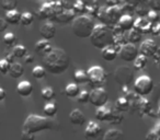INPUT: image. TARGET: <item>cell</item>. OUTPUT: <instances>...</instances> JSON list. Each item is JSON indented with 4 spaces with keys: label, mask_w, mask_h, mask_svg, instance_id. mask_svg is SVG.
<instances>
[{
    "label": "cell",
    "mask_w": 160,
    "mask_h": 140,
    "mask_svg": "<svg viewBox=\"0 0 160 140\" xmlns=\"http://www.w3.org/2000/svg\"><path fill=\"white\" fill-rule=\"evenodd\" d=\"M115 109L120 113H124V112H127L131 109V103H129V101L125 96H121V98H118L116 100Z\"/></svg>",
    "instance_id": "28"
},
{
    "label": "cell",
    "mask_w": 160,
    "mask_h": 140,
    "mask_svg": "<svg viewBox=\"0 0 160 140\" xmlns=\"http://www.w3.org/2000/svg\"><path fill=\"white\" fill-rule=\"evenodd\" d=\"M12 55L14 58H24L25 55L28 54V49L23 45H16L12 48Z\"/></svg>",
    "instance_id": "37"
},
{
    "label": "cell",
    "mask_w": 160,
    "mask_h": 140,
    "mask_svg": "<svg viewBox=\"0 0 160 140\" xmlns=\"http://www.w3.org/2000/svg\"><path fill=\"white\" fill-rule=\"evenodd\" d=\"M103 135L102 127L94 120H90L85 128V138L87 140H100Z\"/></svg>",
    "instance_id": "11"
},
{
    "label": "cell",
    "mask_w": 160,
    "mask_h": 140,
    "mask_svg": "<svg viewBox=\"0 0 160 140\" xmlns=\"http://www.w3.org/2000/svg\"><path fill=\"white\" fill-rule=\"evenodd\" d=\"M64 10H72L77 0H59Z\"/></svg>",
    "instance_id": "46"
},
{
    "label": "cell",
    "mask_w": 160,
    "mask_h": 140,
    "mask_svg": "<svg viewBox=\"0 0 160 140\" xmlns=\"http://www.w3.org/2000/svg\"><path fill=\"white\" fill-rule=\"evenodd\" d=\"M134 23H135V18L132 14H123L122 18L118 22V27L126 33L134 29Z\"/></svg>",
    "instance_id": "16"
},
{
    "label": "cell",
    "mask_w": 160,
    "mask_h": 140,
    "mask_svg": "<svg viewBox=\"0 0 160 140\" xmlns=\"http://www.w3.org/2000/svg\"><path fill=\"white\" fill-rule=\"evenodd\" d=\"M102 140H125V135L120 129L112 128L103 135Z\"/></svg>",
    "instance_id": "23"
},
{
    "label": "cell",
    "mask_w": 160,
    "mask_h": 140,
    "mask_svg": "<svg viewBox=\"0 0 160 140\" xmlns=\"http://www.w3.org/2000/svg\"><path fill=\"white\" fill-rule=\"evenodd\" d=\"M17 41H18V38H17V36L12 32H8V33H6L3 35V43H5L8 48L16 46Z\"/></svg>",
    "instance_id": "35"
},
{
    "label": "cell",
    "mask_w": 160,
    "mask_h": 140,
    "mask_svg": "<svg viewBox=\"0 0 160 140\" xmlns=\"http://www.w3.org/2000/svg\"><path fill=\"white\" fill-rule=\"evenodd\" d=\"M136 109L140 114H149L151 111V103L146 98H140L136 103Z\"/></svg>",
    "instance_id": "24"
},
{
    "label": "cell",
    "mask_w": 160,
    "mask_h": 140,
    "mask_svg": "<svg viewBox=\"0 0 160 140\" xmlns=\"http://www.w3.org/2000/svg\"><path fill=\"white\" fill-rule=\"evenodd\" d=\"M147 3L150 10L158 13L160 12V0H147Z\"/></svg>",
    "instance_id": "45"
},
{
    "label": "cell",
    "mask_w": 160,
    "mask_h": 140,
    "mask_svg": "<svg viewBox=\"0 0 160 140\" xmlns=\"http://www.w3.org/2000/svg\"><path fill=\"white\" fill-rule=\"evenodd\" d=\"M157 114H158V116H159V118H160V107H159V109H158Z\"/></svg>",
    "instance_id": "56"
},
{
    "label": "cell",
    "mask_w": 160,
    "mask_h": 140,
    "mask_svg": "<svg viewBox=\"0 0 160 140\" xmlns=\"http://www.w3.org/2000/svg\"><path fill=\"white\" fill-rule=\"evenodd\" d=\"M34 21V16L31 12H23L21 13V18H20V24L22 27H29L33 23Z\"/></svg>",
    "instance_id": "38"
},
{
    "label": "cell",
    "mask_w": 160,
    "mask_h": 140,
    "mask_svg": "<svg viewBox=\"0 0 160 140\" xmlns=\"http://www.w3.org/2000/svg\"><path fill=\"white\" fill-rule=\"evenodd\" d=\"M150 34H151V35H153V36L160 35V22L155 23V24L151 25Z\"/></svg>",
    "instance_id": "47"
},
{
    "label": "cell",
    "mask_w": 160,
    "mask_h": 140,
    "mask_svg": "<svg viewBox=\"0 0 160 140\" xmlns=\"http://www.w3.org/2000/svg\"><path fill=\"white\" fill-rule=\"evenodd\" d=\"M113 113L114 111L112 109V107L107 104L104 106L98 107L94 116H96V119L99 120V122H110Z\"/></svg>",
    "instance_id": "14"
},
{
    "label": "cell",
    "mask_w": 160,
    "mask_h": 140,
    "mask_svg": "<svg viewBox=\"0 0 160 140\" xmlns=\"http://www.w3.org/2000/svg\"><path fill=\"white\" fill-rule=\"evenodd\" d=\"M58 128H59L58 123L53 120L52 118L31 114L25 118L22 126V131H27V133L35 135V133H41V131L55 130V129Z\"/></svg>",
    "instance_id": "2"
},
{
    "label": "cell",
    "mask_w": 160,
    "mask_h": 140,
    "mask_svg": "<svg viewBox=\"0 0 160 140\" xmlns=\"http://www.w3.org/2000/svg\"><path fill=\"white\" fill-rule=\"evenodd\" d=\"M43 113L45 114V117L53 118L57 114V105L55 103L47 102L43 107Z\"/></svg>",
    "instance_id": "32"
},
{
    "label": "cell",
    "mask_w": 160,
    "mask_h": 140,
    "mask_svg": "<svg viewBox=\"0 0 160 140\" xmlns=\"http://www.w3.org/2000/svg\"><path fill=\"white\" fill-rule=\"evenodd\" d=\"M88 74V83L93 89L102 88L103 84L107 82L108 75L105 70L101 66H92L87 70Z\"/></svg>",
    "instance_id": "7"
},
{
    "label": "cell",
    "mask_w": 160,
    "mask_h": 140,
    "mask_svg": "<svg viewBox=\"0 0 160 140\" xmlns=\"http://www.w3.org/2000/svg\"><path fill=\"white\" fill-rule=\"evenodd\" d=\"M24 61H25V64H28V65L34 62V56L31 55V54H27L24 57Z\"/></svg>",
    "instance_id": "52"
},
{
    "label": "cell",
    "mask_w": 160,
    "mask_h": 140,
    "mask_svg": "<svg viewBox=\"0 0 160 140\" xmlns=\"http://www.w3.org/2000/svg\"><path fill=\"white\" fill-rule=\"evenodd\" d=\"M123 14H124V12L121 9L120 6L118 7H112V8L100 7L97 18L101 21V24H104L108 27L112 29L114 25L118 24V22L122 18Z\"/></svg>",
    "instance_id": "5"
},
{
    "label": "cell",
    "mask_w": 160,
    "mask_h": 140,
    "mask_svg": "<svg viewBox=\"0 0 160 140\" xmlns=\"http://www.w3.org/2000/svg\"><path fill=\"white\" fill-rule=\"evenodd\" d=\"M87 3L83 1V0H77L73 6L72 11L75 12L76 14H79V16H82L85 12H87Z\"/></svg>",
    "instance_id": "36"
},
{
    "label": "cell",
    "mask_w": 160,
    "mask_h": 140,
    "mask_svg": "<svg viewBox=\"0 0 160 140\" xmlns=\"http://www.w3.org/2000/svg\"><path fill=\"white\" fill-rule=\"evenodd\" d=\"M142 34L135 29L131 30L128 32V34H127V42L129 44H133V45L138 44V43L142 42Z\"/></svg>",
    "instance_id": "31"
},
{
    "label": "cell",
    "mask_w": 160,
    "mask_h": 140,
    "mask_svg": "<svg viewBox=\"0 0 160 140\" xmlns=\"http://www.w3.org/2000/svg\"><path fill=\"white\" fill-rule=\"evenodd\" d=\"M146 18H147V20H148L149 22L151 23V24H155V23L160 22L159 13H158V12L152 11V10H150V11L148 12V14H147Z\"/></svg>",
    "instance_id": "43"
},
{
    "label": "cell",
    "mask_w": 160,
    "mask_h": 140,
    "mask_svg": "<svg viewBox=\"0 0 160 140\" xmlns=\"http://www.w3.org/2000/svg\"><path fill=\"white\" fill-rule=\"evenodd\" d=\"M89 38L91 44L96 48L101 49V51L110 45H113V33H112L111 29L101 23L96 24L93 32Z\"/></svg>",
    "instance_id": "3"
},
{
    "label": "cell",
    "mask_w": 160,
    "mask_h": 140,
    "mask_svg": "<svg viewBox=\"0 0 160 140\" xmlns=\"http://www.w3.org/2000/svg\"><path fill=\"white\" fill-rule=\"evenodd\" d=\"M89 99H90V92H88L87 90L80 91L79 95L77 96V101L79 103H82V104L89 102Z\"/></svg>",
    "instance_id": "42"
},
{
    "label": "cell",
    "mask_w": 160,
    "mask_h": 140,
    "mask_svg": "<svg viewBox=\"0 0 160 140\" xmlns=\"http://www.w3.org/2000/svg\"><path fill=\"white\" fill-rule=\"evenodd\" d=\"M159 140H160V137H159Z\"/></svg>",
    "instance_id": "58"
},
{
    "label": "cell",
    "mask_w": 160,
    "mask_h": 140,
    "mask_svg": "<svg viewBox=\"0 0 160 140\" xmlns=\"http://www.w3.org/2000/svg\"><path fill=\"white\" fill-rule=\"evenodd\" d=\"M21 140H35V135L27 133V131H22L21 133Z\"/></svg>",
    "instance_id": "49"
},
{
    "label": "cell",
    "mask_w": 160,
    "mask_h": 140,
    "mask_svg": "<svg viewBox=\"0 0 160 140\" xmlns=\"http://www.w3.org/2000/svg\"><path fill=\"white\" fill-rule=\"evenodd\" d=\"M6 96H7V92L5 91V89H2V88H0V102L5 100Z\"/></svg>",
    "instance_id": "54"
},
{
    "label": "cell",
    "mask_w": 160,
    "mask_h": 140,
    "mask_svg": "<svg viewBox=\"0 0 160 140\" xmlns=\"http://www.w3.org/2000/svg\"><path fill=\"white\" fill-rule=\"evenodd\" d=\"M96 27L93 19L87 14L78 16L71 22L72 33L79 38H89Z\"/></svg>",
    "instance_id": "4"
},
{
    "label": "cell",
    "mask_w": 160,
    "mask_h": 140,
    "mask_svg": "<svg viewBox=\"0 0 160 140\" xmlns=\"http://www.w3.org/2000/svg\"><path fill=\"white\" fill-rule=\"evenodd\" d=\"M24 74V67L20 64V62H14V64L11 65L9 70V76L11 77L12 79H19L23 76Z\"/></svg>",
    "instance_id": "25"
},
{
    "label": "cell",
    "mask_w": 160,
    "mask_h": 140,
    "mask_svg": "<svg viewBox=\"0 0 160 140\" xmlns=\"http://www.w3.org/2000/svg\"><path fill=\"white\" fill-rule=\"evenodd\" d=\"M17 6H18V0H1V8L7 10V12L16 10Z\"/></svg>",
    "instance_id": "40"
},
{
    "label": "cell",
    "mask_w": 160,
    "mask_h": 140,
    "mask_svg": "<svg viewBox=\"0 0 160 140\" xmlns=\"http://www.w3.org/2000/svg\"><path fill=\"white\" fill-rule=\"evenodd\" d=\"M138 55H139V51H138V48L136 47V45L129 44V43L123 45L120 53H118L120 58L122 60H124V61H134Z\"/></svg>",
    "instance_id": "12"
},
{
    "label": "cell",
    "mask_w": 160,
    "mask_h": 140,
    "mask_svg": "<svg viewBox=\"0 0 160 140\" xmlns=\"http://www.w3.org/2000/svg\"><path fill=\"white\" fill-rule=\"evenodd\" d=\"M70 66V57L62 48H53V51L43 59V67L52 75H62Z\"/></svg>",
    "instance_id": "1"
},
{
    "label": "cell",
    "mask_w": 160,
    "mask_h": 140,
    "mask_svg": "<svg viewBox=\"0 0 160 140\" xmlns=\"http://www.w3.org/2000/svg\"><path fill=\"white\" fill-rule=\"evenodd\" d=\"M157 53L160 54V45H158V49H157Z\"/></svg>",
    "instance_id": "55"
},
{
    "label": "cell",
    "mask_w": 160,
    "mask_h": 140,
    "mask_svg": "<svg viewBox=\"0 0 160 140\" xmlns=\"http://www.w3.org/2000/svg\"><path fill=\"white\" fill-rule=\"evenodd\" d=\"M17 93L23 98H28L33 93V85L30 81H21L17 85Z\"/></svg>",
    "instance_id": "19"
},
{
    "label": "cell",
    "mask_w": 160,
    "mask_h": 140,
    "mask_svg": "<svg viewBox=\"0 0 160 140\" xmlns=\"http://www.w3.org/2000/svg\"><path fill=\"white\" fill-rule=\"evenodd\" d=\"M159 17H160V14H159Z\"/></svg>",
    "instance_id": "59"
},
{
    "label": "cell",
    "mask_w": 160,
    "mask_h": 140,
    "mask_svg": "<svg viewBox=\"0 0 160 140\" xmlns=\"http://www.w3.org/2000/svg\"><path fill=\"white\" fill-rule=\"evenodd\" d=\"M34 49H35V51L38 54V55H42L43 57H45V56L48 55V54L53 51V46H52L51 43H49L48 41L41 40L35 44Z\"/></svg>",
    "instance_id": "20"
},
{
    "label": "cell",
    "mask_w": 160,
    "mask_h": 140,
    "mask_svg": "<svg viewBox=\"0 0 160 140\" xmlns=\"http://www.w3.org/2000/svg\"><path fill=\"white\" fill-rule=\"evenodd\" d=\"M76 18V13L72 10H62V13H59L53 21L60 24H67V23H70L73 21V19Z\"/></svg>",
    "instance_id": "21"
},
{
    "label": "cell",
    "mask_w": 160,
    "mask_h": 140,
    "mask_svg": "<svg viewBox=\"0 0 160 140\" xmlns=\"http://www.w3.org/2000/svg\"><path fill=\"white\" fill-rule=\"evenodd\" d=\"M41 96H42V99L44 101L49 102V101H52L54 98H55V90H54L52 87L43 88L42 91H41Z\"/></svg>",
    "instance_id": "34"
},
{
    "label": "cell",
    "mask_w": 160,
    "mask_h": 140,
    "mask_svg": "<svg viewBox=\"0 0 160 140\" xmlns=\"http://www.w3.org/2000/svg\"><path fill=\"white\" fill-rule=\"evenodd\" d=\"M105 3H107L108 8H112V7H118L121 5L120 0H105Z\"/></svg>",
    "instance_id": "50"
},
{
    "label": "cell",
    "mask_w": 160,
    "mask_h": 140,
    "mask_svg": "<svg viewBox=\"0 0 160 140\" xmlns=\"http://www.w3.org/2000/svg\"><path fill=\"white\" fill-rule=\"evenodd\" d=\"M69 122L75 126H83L87 119H86V116L82 113V111H80L79 109H75L69 114Z\"/></svg>",
    "instance_id": "17"
},
{
    "label": "cell",
    "mask_w": 160,
    "mask_h": 140,
    "mask_svg": "<svg viewBox=\"0 0 160 140\" xmlns=\"http://www.w3.org/2000/svg\"><path fill=\"white\" fill-rule=\"evenodd\" d=\"M145 139L146 140H159V136H158V133L152 129V130H150L148 133H147Z\"/></svg>",
    "instance_id": "48"
},
{
    "label": "cell",
    "mask_w": 160,
    "mask_h": 140,
    "mask_svg": "<svg viewBox=\"0 0 160 140\" xmlns=\"http://www.w3.org/2000/svg\"><path fill=\"white\" fill-rule=\"evenodd\" d=\"M20 18H21V13L18 10H12V11H8L6 13V19L8 24H12L16 25L20 23Z\"/></svg>",
    "instance_id": "29"
},
{
    "label": "cell",
    "mask_w": 160,
    "mask_h": 140,
    "mask_svg": "<svg viewBox=\"0 0 160 140\" xmlns=\"http://www.w3.org/2000/svg\"><path fill=\"white\" fill-rule=\"evenodd\" d=\"M73 80L76 84H83L88 82V74L83 69H77L73 74Z\"/></svg>",
    "instance_id": "30"
},
{
    "label": "cell",
    "mask_w": 160,
    "mask_h": 140,
    "mask_svg": "<svg viewBox=\"0 0 160 140\" xmlns=\"http://www.w3.org/2000/svg\"><path fill=\"white\" fill-rule=\"evenodd\" d=\"M89 102L91 103V105L96 106L97 109L107 105L108 102H109V94H108L107 90L103 89V88L93 89L90 92Z\"/></svg>",
    "instance_id": "10"
},
{
    "label": "cell",
    "mask_w": 160,
    "mask_h": 140,
    "mask_svg": "<svg viewBox=\"0 0 160 140\" xmlns=\"http://www.w3.org/2000/svg\"><path fill=\"white\" fill-rule=\"evenodd\" d=\"M0 13H1V10H0Z\"/></svg>",
    "instance_id": "57"
},
{
    "label": "cell",
    "mask_w": 160,
    "mask_h": 140,
    "mask_svg": "<svg viewBox=\"0 0 160 140\" xmlns=\"http://www.w3.org/2000/svg\"><path fill=\"white\" fill-rule=\"evenodd\" d=\"M147 64H148V58L142 55H138L137 58L134 60V69H135V71H140L144 68H146Z\"/></svg>",
    "instance_id": "33"
},
{
    "label": "cell",
    "mask_w": 160,
    "mask_h": 140,
    "mask_svg": "<svg viewBox=\"0 0 160 140\" xmlns=\"http://www.w3.org/2000/svg\"><path fill=\"white\" fill-rule=\"evenodd\" d=\"M10 67H11V65H10L7 60L1 59V60H0V74L8 75V74H9Z\"/></svg>",
    "instance_id": "44"
},
{
    "label": "cell",
    "mask_w": 160,
    "mask_h": 140,
    "mask_svg": "<svg viewBox=\"0 0 160 140\" xmlns=\"http://www.w3.org/2000/svg\"><path fill=\"white\" fill-rule=\"evenodd\" d=\"M151 25L152 24L147 20V18H137L134 23V29L142 34H150Z\"/></svg>",
    "instance_id": "18"
},
{
    "label": "cell",
    "mask_w": 160,
    "mask_h": 140,
    "mask_svg": "<svg viewBox=\"0 0 160 140\" xmlns=\"http://www.w3.org/2000/svg\"><path fill=\"white\" fill-rule=\"evenodd\" d=\"M158 49V44L151 38H147V40L142 41V44H140V47L138 48V51H139V55H142L145 57L149 58L152 57L156 53H157Z\"/></svg>",
    "instance_id": "13"
},
{
    "label": "cell",
    "mask_w": 160,
    "mask_h": 140,
    "mask_svg": "<svg viewBox=\"0 0 160 140\" xmlns=\"http://www.w3.org/2000/svg\"><path fill=\"white\" fill-rule=\"evenodd\" d=\"M3 59L7 60V61L9 62L10 65H12V64H14V59H16V58H14L13 55H12V54L10 53V54H8V55H6V57L3 58Z\"/></svg>",
    "instance_id": "53"
},
{
    "label": "cell",
    "mask_w": 160,
    "mask_h": 140,
    "mask_svg": "<svg viewBox=\"0 0 160 140\" xmlns=\"http://www.w3.org/2000/svg\"><path fill=\"white\" fill-rule=\"evenodd\" d=\"M7 29H8V23H7V21H6L5 19L0 18V33L5 32Z\"/></svg>",
    "instance_id": "51"
},
{
    "label": "cell",
    "mask_w": 160,
    "mask_h": 140,
    "mask_svg": "<svg viewBox=\"0 0 160 140\" xmlns=\"http://www.w3.org/2000/svg\"><path fill=\"white\" fill-rule=\"evenodd\" d=\"M65 95L69 99H77V96L80 93V88L78 84L76 83H68V84L65 87V91H64Z\"/></svg>",
    "instance_id": "26"
},
{
    "label": "cell",
    "mask_w": 160,
    "mask_h": 140,
    "mask_svg": "<svg viewBox=\"0 0 160 140\" xmlns=\"http://www.w3.org/2000/svg\"><path fill=\"white\" fill-rule=\"evenodd\" d=\"M150 11L147 3V0H139L138 3L136 5L135 9H134V13L138 17V18H146L148 12Z\"/></svg>",
    "instance_id": "22"
},
{
    "label": "cell",
    "mask_w": 160,
    "mask_h": 140,
    "mask_svg": "<svg viewBox=\"0 0 160 140\" xmlns=\"http://www.w3.org/2000/svg\"><path fill=\"white\" fill-rule=\"evenodd\" d=\"M101 51H102V53H101L102 58L104 60H107V61H113V60L116 59V57H118V54L116 53L113 45H110V46L105 47V48H103Z\"/></svg>",
    "instance_id": "27"
},
{
    "label": "cell",
    "mask_w": 160,
    "mask_h": 140,
    "mask_svg": "<svg viewBox=\"0 0 160 140\" xmlns=\"http://www.w3.org/2000/svg\"><path fill=\"white\" fill-rule=\"evenodd\" d=\"M64 8H62L60 1H47L45 2L40 9L36 11V16L40 20H51L53 21L59 13H62Z\"/></svg>",
    "instance_id": "6"
},
{
    "label": "cell",
    "mask_w": 160,
    "mask_h": 140,
    "mask_svg": "<svg viewBox=\"0 0 160 140\" xmlns=\"http://www.w3.org/2000/svg\"><path fill=\"white\" fill-rule=\"evenodd\" d=\"M153 81L147 75H142L134 80V92L140 98L147 96L152 92Z\"/></svg>",
    "instance_id": "8"
},
{
    "label": "cell",
    "mask_w": 160,
    "mask_h": 140,
    "mask_svg": "<svg viewBox=\"0 0 160 140\" xmlns=\"http://www.w3.org/2000/svg\"><path fill=\"white\" fill-rule=\"evenodd\" d=\"M123 119H124V116H123L122 113H120V112H114L111 119H110V124H112V125L122 124Z\"/></svg>",
    "instance_id": "41"
},
{
    "label": "cell",
    "mask_w": 160,
    "mask_h": 140,
    "mask_svg": "<svg viewBox=\"0 0 160 140\" xmlns=\"http://www.w3.org/2000/svg\"><path fill=\"white\" fill-rule=\"evenodd\" d=\"M32 76L36 79V80H41L46 77V70L43 66H35L32 69Z\"/></svg>",
    "instance_id": "39"
},
{
    "label": "cell",
    "mask_w": 160,
    "mask_h": 140,
    "mask_svg": "<svg viewBox=\"0 0 160 140\" xmlns=\"http://www.w3.org/2000/svg\"><path fill=\"white\" fill-rule=\"evenodd\" d=\"M114 79L115 82L121 87H128L134 82L135 79V71L128 66H120L114 71Z\"/></svg>",
    "instance_id": "9"
},
{
    "label": "cell",
    "mask_w": 160,
    "mask_h": 140,
    "mask_svg": "<svg viewBox=\"0 0 160 140\" xmlns=\"http://www.w3.org/2000/svg\"><path fill=\"white\" fill-rule=\"evenodd\" d=\"M40 34L43 37V40H45V41L53 40L56 35V27H55V25H54V23H52V22L44 23L40 29Z\"/></svg>",
    "instance_id": "15"
}]
</instances>
